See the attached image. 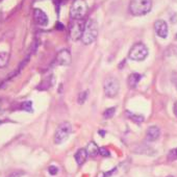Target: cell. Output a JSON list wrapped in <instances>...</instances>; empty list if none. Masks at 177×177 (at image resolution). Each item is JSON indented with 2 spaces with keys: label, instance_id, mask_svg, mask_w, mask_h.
<instances>
[{
  "label": "cell",
  "instance_id": "cell-28",
  "mask_svg": "<svg viewBox=\"0 0 177 177\" xmlns=\"http://www.w3.org/2000/svg\"><path fill=\"white\" fill-rule=\"evenodd\" d=\"M168 177H173V176H168Z\"/></svg>",
  "mask_w": 177,
  "mask_h": 177
},
{
  "label": "cell",
  "instance_id": "cell-8",
  "mask_svg": "<svg viewBox=\"0 0 177 177\" xmlns=\"http://www.w3.org/2000/svg\"><path fill=\"white\" fill-rule=\"evenodd\" d=\"M154 30L161 39H167L168 33H169V28H168V24L164 20H158L154 23Z\"/></svg>",
  "mask_w": 177,
  "mask_h": 177
},
{
  "label": "cell",
  "instance_id": "cell-18",
  "mask_svg": "<svg viewBox=\"0 0 177 177\" xmlns=\"http://www.w3.org/2000/svg\"><path fill=\"white\" fill-rule=\"evenodd\" d=\"M116 113V107H110V108H107V110H104L103 113V117L105 119H110L112 118V117H114V115H115Z\"/></svg>",
  "mask_w": 177,
  "mask_h": 177
},
{
  "label": "cell",
  "instance_id": "cell-23",
  "mask_svg": "<svg viewBox=\"0 0 177 177\" xmlns=\"http://www.w3.org/2000/svg\"><path fill=\"white\" fill-rule=\"evenodd\" d=\"M48 172H49L50 175L54 176L58 173V167H55V166H50V167L48 168Z\"/></svg>",
  "mask_w": 177,
  "mask_h": 177
},
{
  "label": "cell",
  "instance_id": "cell-20",
  "mask_svg": "<svg viewBox=\"0 0 177 177\" xmlns=\"http://www.w3.org/2000/svg\"><path fill=\"white\" fill-rule=\"evenodd\" d=\"M21 108L26 112H32V102L31 101H25L21 104Z\"/></svg>",
  "mask_w": 177,
  "mask_h": 177
},
{
  "label": "cell",
  "instance_id": "cell-21",
  "mask_svg": "<svg viewBox=\"0 0 177 177\" xmlns=\"http://www.w3.org/2000/svg\"><path fill=\"white\" fill-rule=\"evenodd\" d=\"M87 97H88V92L87 91H84V92H81L80 94H79L78 96V103L82 104L84 102L87 100Z\"/></svg>",
  "mask_w": 177,
  "mask_h": 177
},
{
  "label": "cell",
  "instance_id": "cell-13",
  "mask_svg": "<svg viewBox=\"0 0 177 177\" xmlns=\"http://www.w3.org/2000/svg\"><path fill=\"white\" fill-rule=\"evenodd\" d=\"M87 158H88V153L84 148H81V149L77 150V152L75 153V161L79 167L84 164V162L87 161Z\"/></svg>",
  "mask_w": 177,
  "mask_h": 177
},
{
  "label": "cell",
  "instance_id": "cell-11",
  "mask_svg": "<svg viewBox=\"0 0 177 177\" xmlns=\"http://www.w3.org/2000/svg\"><path fill=\"white\" fill-rule=\"evenodd\" d=\"M161 136V130L158 126H150L146 131V139L148 142L158 141Z\"/></svg>",
  "mask_w": 177,
  "mask_h": 177
},
{
  "label": "cell",
  "instance_id": "cell-3",
  "mask_svg": "<svg viewBox=\"0 0 177 177\" xmlns=\"http://www.w3.org/2000/svg\"><path fill=\"white\" fill-rule=\"evenodd\" d=\"M148 56V48L146 47V45L143 44V43H138L135 44L131 49L128 52V58L131 61H136V62H142L144 61Z\"/></svg>",
  "mask_w": 177,
  "mask_h": 177
},
{
  "label": "cell",
  "instance_id": "cell-1",
  "mask_svg": "<svg viewBox=\"0 0 177 177\" xmlns=\"http://www.w3.org/2000/svg\"><path fill=\"white\" fill-rule=\"evenodd\" d=\"M152 8V0H131L129 12L133 16H144Z\"/></svg>",
  "mask_w": 177,
  "mask_h": 177
},
{
  "label": "cell",
  "instance_id": "cell-4",
  "mask_svg": "<svg viewBox=\"0 0 177 177\" xmlns=\"http://www.w3.org/2000/svg\"><path fill=\"white\" fill-rule=\"evenodd\" d=\"M71 132H72V125L69 122H63L62 124L58 125V127L55 130L54 143L58 145L64 143L68 139V136L71 135Z\"/></svg>",
  "mask_w": 177,
  "mask_h": 177
},
{
  "label": "cell",
  "instance_id": "cell-16",
  "mask_svg": "<svg viewBox=\"0 0 177 177\" xmlns=\"http://www.w3.org/2000/svg\"><path fill=\"white\" fill-rule=\"evenodd\" d=\"M127 117L131 120V121L135 122V123H136V124H141L144 122V117H143L142 115H136V114H132V113L127 112Z\"/></svg>",
  "mask_w": 177,
  "mask_h": 177
},
{
  "label": "cell",
  "instance_id": "cell-26",
  "mask_svg": "<svg viewBox=\"0 0 177 177\" xmlns=\"http://www.w3.org/2000/svg\"><path fill=\"white\" fill-rule=\"evenodd\" d=\"M174 115L177 117V102L175 103V105H174Z\"/></svg>",
  "mask_w": 177,
  "mask_h": 177
},
{
  "label": "cell",
  "instance_id": "cell-2",
  "mask_svg": "<svg viewBox=\"0 0 177 177\" xmlns=\"http://www.w3.org/2000/svg\"><path fill=\"white\" fill-rule=\"evenodd\" d=\"M98 36V27L94 20L90 19L84 25V30L81 37V41L84 45H90L96 41Z\"/></svg>",
  "mask_w": 177,
  "mask_h": 177
},
{
  "label": "cell",
  "instance_id": "cell-10",
  "mask_svg": "<svg viewBox=\"0 0 177 177\" xmlns=\"http://www.w3.org/2000/svg\"><path fill=\"white\" fill-rule=\"evenodd\" d=\"M33 17H35L36 22L41 26H46L49 22V19H48L47 15L43 12L40 8H36L35 10V14H33Z\"/></svg>",
  "mask_w": 177,
  "mask_h": 177
},
{
  "label": "cell",
  "instance_id": "cell-17",
  "mask_svg": "<svg viewBox=\"0 0 177 177\" xmlns=\"http://www.w3.org/2000/svg\"><path fill=\"white\" fill-rule=\"evenodd\" d=\"M10 54L6 52H0V68H3L8 64Z\"/></svg>",
  "mask_w": 177,
  "mask_h": 177
},
{
  "label": "cell",
  "instance_id": "cell-14",
  "mask_svg": "<svg viewBox=\"0 0 177 177\" xmlns=\"http://www.w3.org/2000/svg\"><path fill=\"white\" fill-rule=\"evenodd\" d=\"M142 78V75L139 73H131L129 76H128V79H127V82H128V85L131 88H135L138 84L140 82Z\"/></svg>",
  "mask_w": 177,
  "mask_h": 177
},
{
  "label": "cell",
  "instance_id": "cell-27",
  "mask_svg": "<svg viewBox=\"0 0 177 177\" xmlns=\"http://www.w3.org/2000/svg\"><path fill=\"white\" fill-rule=\"evenodd\" d=\"M0 107H1V100H0Z\"/></svg>",
  "mask_w": 177,
  "mask_h": 177
},
{
  "label": "cell",
  "instance_id": "cell-22",
  "mask_svg": "<svg viewBox=\"0 0 177 177\" xmlns=\"http://www.w3.org/2000/svg\"><path fill=\"white\" fill-rule=\"evenodd\" d=\"M99 154L102 156H104V158H108V156L110 155V151H108L105 147H99Z\"/></svg>",
  "mask_w": 177,
  "mask_h": 177
},
{
  "label": "cell",
  "instance_id": "cell-9",
  "mask_svg": "<svg viewBox=\"0 0 177 177\" xmlns=\"http://www.w3.org/2000/svg\"><path fill=\"white\" fill-rule=\"evenodd\" d=\"M56 63L58 66H68L71 63V54L68 49H63L56 55Z\"/></svg>",
  "mask_w": 177,
  "mask_h": 177
},
{
  "label": "cell",
  "instance_id": "cell-15",
  "mask_svg": "<svg viewBox=\"0 0 177 177\" xmlns=\"http://www.w3.org/2000/svg\"><path fill=\"white\" fill-rule=\"evenodd\" d=\"M85 150H87L88 156H91V158H96L97 154H99V147L94 142L88 143Z\"/></svg>",
  "mask_w": 177,
  "mask_h": 177
},
{
  "label": "cell",
  "instance_id": "cell-6",
  "mask_svg": "<svg viewBox=\"0 0 177 177\" xmlns=\"http://www.w3.org/2000/svg\"><path fill=\"white\" fill-rule=\"evenodd\" d=\"M87 13V4L84 0H75L71 6L70 16L72 20H81Z\"/></svg>",
  "mask_w": 177,
  "mask_h": 177
},
{
  "label": "cell",
  "instance_id": "cell-5",
  "mask_svg": "<svg viewBox=\"0 0 177 177\" xmlns=\"http://www.w3.org/2000/svg\"><path fill=\"white\" fill-rule=\"evenodd\" d=\"M103 88H104V94L106 97H110V98H113V97H116L119 93V88H120V84L119 81L116 77L110 76L107 77L104 80L103 84Z\"/></svg>",
  "mask_w": 177,
  "mask_h": 177
},
{
  "label": "cell",
  "instance_id": "cell-19",
  "mask_svg": "<svg viewBox=\"0 0 177 177\" xmlns=\"http://www.w3.org/2000/svg\"><path fill=\"white\" fill-rule=\"evenodd\" d=\"M168 161L169 162H174L177 159V148H174V149L170 150L169 153H168Z\"/></svg>",
  "mask_w": 177,
  "mask_h": 177
},
{
  "label": "cell",
  "instance_id": "cell-12",
  "mask_svg": "<svg viewBox=\"0 0 177 177\" xmlns=\"http://www.w3.org/2000/svg\"><path fill=\"white\" fill-rule=\"evenodd\" d=\"M132 151L136 153L144 154V155H149V156H152L156 153V151L154 149H152L150 146H148V145H144V144H141V145H139V146L135 147L132 149Z\"/></svg>",
  "mask_w": 177,
  "mask_h": 177
},
{
  "label": "cell",
  "instance_id": "cell-7",
  "mask_svg": "<svg viewBox=\"0 0 177 177\" xmlns=\"http://www.w3.org/2000/svg\"><path fill=\"white\" fill-rule=\"evenodd\" d=\"M84 25L85 23L81 20H72L70 24L69 28V36L71 40L73 41H78L79 39H81L82 33L84 30Z\"/></svg>",
  "mask_w": 177,
  "mask_h": 177
},
{
  "label": "cell",
  "instance_id": "cell-24",
  "mask_svg": "<svg viewBox=\"0 0 177 177\" xmlns=\"http://www.w3.org/2000/svg\"><path fill=\"white\" fill-rule=\"evenodd\" d=\"M24 175L23 171H15V172L11 173L7 177H22Z\"/></svg>",
  "mask_w": 177,
  "mask_h": 177
},
{
  "label": "cell",
  "instance_id": "cell-25",
  "mask_svg": "<svg viewBox=\"0 0 177 177\" xmlns=\"http://www.w3.org/2000/svg\"><path fill=\"white\" fill-rule=\"evenodd\" d=\"M116 170H117V169H113V170L108 171V172H106V173H104V174H103V177H108V176H110L113 173H115V171H116Z\"/></svg>",
  "mask_w": 177,
  "mask_h": 177
}]
</instances>
